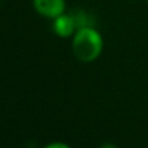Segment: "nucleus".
I'll return each mask as SVG.
<instances>
[{
  "mask_svg": "<svg viewBox=\"0 0 148 148\" xmlns=\"http://www.w3.org/2000/svg\"><path fill=\"white\" fill-rule=\"evenodd\" d=\"M103 49V39L92 27H84L77 31L73 40V52L81 61H94Z\"/></svg>",
  "mask_w": 148,
  "mask_h": 148,
  "instance_id": "f257e3e1",
  "label": "nucleus"
},
{
  "mask_svg": "<svg viewBox=\"0 0 148 148\" xmlns=\"http://www.w3.org/2000/svg\"><path fill=\"white\" fill-rule=\"evenodd\" d=\"M34 8L46 17H59L65 9L64 0H34Z\"/></svg>",
  "mask_w": 148,
  "mask_h": 148,
  "instance_id": "f03ea898",
  "label": "nucleus"
},
{
  "mask_svg": "<svg viewBox=\"0 0 148 148\" xmlns=\"http://www.w3.org/2000/svg\"><path fill=\"white\" fill-rule=\"evenodd\" d=\"M53 29L57 35L66 38V36H69L74 31L75 25H74V21H73V18L70 17V14L69 16L61 14V16H59V17H56V20H55Z\"/></svg>",
  "mask_w": 148,
  "mask_h": 148,
  "instance_id": "7ed1b4c3",
  "label": "nucleus"
},
{
  "mask_svg": "<svg viewBox=\"0 0 148 148\" xmlns=\"http://www.w3.org/2000/svg\"><path fill=\"white\" fill-rule=\"evenodd\" d=\"M70 17L73 18L77 30H81V29L84 27H91V18L83 10H74V12L70 13Z\"/></svg>",
  "mask_w": 148,
  "mask_h": 148,
  "instance_id": "20e7f679",
  "label": "nucleus"
},
{
  "mask_svg": "<svg viewBox=\"0 0 148 148\" xmlns=\"http://www.w3.org/2000/svg\"><path fill=\"white\" fill-rule=\"evenodd\" d=\"M46 148H69L66 144H62V143H55V144H51V146L46 147Z\"/></svg>",
  "mask_w": 148,
  "mask_h": 148,
  "instance_id": "39448f33",
  "label": "nucleus"
},
{
  "mask_svg": "<svg viewBox=\"0 0 148 148\" xmlns=\"http://www.w3.org/2000/svg\"><path fill=\"white\" fill-rule=\"evenodd\" d=\"M101 148H117V147L113 146V144H105V146H103Z\"/></svg>",
  "mask_w": 148,
  "mask_h": 148,
  "instance_id": "423d86ee",
  "label": "nucleus"
}]
</instances>
